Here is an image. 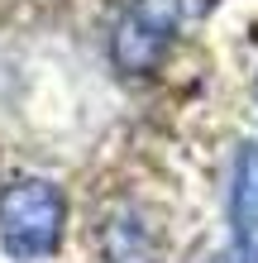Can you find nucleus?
<instances>
[{"mask_svg":"<svg viewBox=\"0 0 258 263\" xmlns=\"http://www.w3.org/2000/svg\"><path fill=\"white\" fill-rule=\"evenodd\" d=\"M67 225V196L48 177H19L0 192V254L14 263L53 258Z\"/></svg>","mask_w":258,"mask_h":263,"instance_id":"f257e3e1","label":"nucleus"},{"mask_svg":"<svg viewBox=\"0 0 258 263\" xmlns=\"http://www.w3.org/2000/svg\"><path fill=\"white\" fill-rule=\"evenodd\" d=\"M182 29V0H125L110 24V63L125 77H153Z\"/></svg>","mask_w":258,"mask_h":263,"instance_id":"f03ea898","label":"nucleus"},{"mask_svg":"<svg viewBox=\"0 0 258 263\" xmlns=\"http://www.w3.org/2000/svg\"><path fill=\"white\" fill-rule=\"evenodd\" d=\"M230 235L244 263H258V144H239L230 173Z\"/></svg>","mask_w":258,"mask_h":263,"instance_id":"7ed1b4c3","label":"nucleus"}]
</instances>
